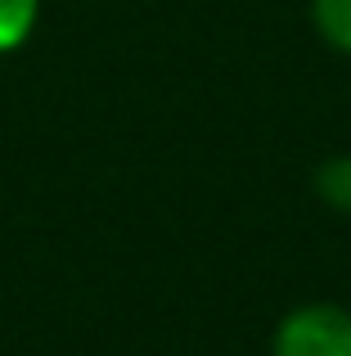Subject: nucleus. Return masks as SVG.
I'll return each instance as SVG.
<instances>
[{
  "label": "nucleus",
  "mask_w": 351,
  "mask_h": 356,
  "mask_svg": "<svg viewBox=\"0 0 351 356\" xmlns=\"http://www.w3.org/2000/svg\"><path fill=\"white\" fill-rule=\"evenodd\" d=\"M271 356H351V312L343 302H302L280 316Z\"/></svg>",
  "instance_id": "nucleus-1"
},
{
  "label": "nucleus",
  "mask_w": 351,
  "mask_h": 356,
  "mask_svg": "<svg viewBox=\"0 0 351 356\" xmlns=\"http://www.w3.org/2000/svg\"><path fill=\"white\" fill-rule=\"evenodd\" d=\"M311 190L325 208L351 212V154H329L325 163L311 172Z\"/></svg>",
  "instance_id": "nucleus-2"
},
{
  "label": "nucleus",
  "mask_w": 351,
  "mask_h": 356,
  "mask_svg": "<svg viewBox=\"0 0 351 356\" xmlns=\"http://www.w3.org/2000/svg\"><path fill=\"white\" fill-rule=\"evenodd\" d=\"M311 27L334 54L351 59V0H311Z\"/></svg>",
  "instance_id": "nucleus-3"
},
{
  "label": "nucleus",
  "mask_w": 351,
  "mask_h": 356,
  "mask_svg": "<svg viewBox=\"0 0 351 356\" xmlns=\"http://www.w3.org/2000/svg\"><path fill=\"white\" fill-rule=\"evenodd\" d=\"M41 0H0V54H14L32 41Z\"/></svg>",
  "instance_id": "nucleus-4"
}]
</instances>
